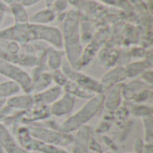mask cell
Masks as SVG:
<instances>
[{
    "label": "cell",
    "instance_id": "6da1fadb",
    "mask_svg": "<svg viewBox=\"0 0 153 153\" xmlns=\"http://www.w3.org/2000/svg\"><path fill=\"white\" fill-rule=\"evenodd\" d=\"M78 25V14L76 12L71 11L64 24V39L67 63L75 70L81 69V57L82 54Z\"/></svg>",
    "mask_w": 153,
    "mask_h": 153
},
{
    "label": "cell",
    "instance_id": "7a4b0ae2",
    "mask_svg": "<svg viewBox=\"0 0 153 153\" xmlns=\"http://www.w3.org/2000/svg\"><path fill=\"white\" fill-rule=\"evenodd\" d=\"M103 108L104 94H97L88 100V101L80 109L60 124L58 130L67 134L76 132L79 128L87 125V123L98 115Z\"/></svg>",
    "mask_w": 153,
    "mask_h": 153
},
{
    "label": "cell",
    "instance_id": "3957f363",
    "mask_svg": "<svg viewBox=\"0 0 153 153\" xmlns=\"http://www.w3.org/2000/svg\"><path fill=\"white\" fill-rule=\"evenodd\" d=\"M27 126L30 134L34 138L50 145L63 148L71 145L74 140V135L72 134L63 133L58 130L41 126L36 124Z\"/></svg>",
    "mask_w": 153,
    "mask_h": 153
},
{
    "label": "cell",
    "instance_id": "277c9868",
    "mask_svg": "<svg viewBox=\"0 0 153 153\" xmlns=\"http://www.w3.org/2000/svg\"><path fill=\"white\" fill-rule=\"evenodd\" d=\"M15 134L18 143L29 152L60 153L63 149L37 140L30 134L27 126H18L15 131Z\"/></svg>",
    "mask_w": 153,
    "mask_h": 153
},
{
    "label": "cell",
    "instance_id": "5b68a950",
    "mask_svg": "<svg viewBox=\"0 0 153 153\" xmlns=\"http://www.w3.org/2000/svg\"><path fill=\"white\" fill-rule=\"evenodd\" d=\"M61 71L66 76L67 80L80 85L81 87L91 91L92 93L96 95L105 94L104 89L100 81H97L95 78L72 68L67 62L61 65Z\"/></svg>",
    "mask_w": 153,
    "mask_h": 153
},
{
    "label": "cell",
    "instance_id": "8992f818",
    "mask_svg": "<svg viewBox=\"0 0 153 153\" xmlns=\"http://www.w3.org/2000/svg\"><path fill=\"white\" fill-rule=\"evenodd\" d=\"M0 74L18 84L25 93H31V77L16 64L0 59Z\"/></svg>",
    "mask_w": 153,
    "mask_h": 153
},
{
    "label": "cell",
    "instance_id": "52a82bcc",
    "mask_svg": "<svg viewBox=\"0 0 153 153\" xmlns=\"http://www.w3.org/2000/svg\"><path fill=\"white\" fill-rule=\"evenodd\" d=\"M51 116L49 106L33 105L30 108L22 111L19 124L30 126L37 124L40 121H45Z\"/></svg>",
    "mask_w": 153,
    "mask_h": 153
},
{
    "label": "cell",
    "instance_id": "ba28073f",
    "mask_svg": "<svg viewBox=\"0 0 153 153\" xmlns=\"http://www.w3.org/2000/svg\"><path fill=\"white\" fill-rule=\"evenodd\" d=\"M91 138L92 129L90 126L85 125L79 128L74 135L71 153H88Z\"/></svg>",
    "mask_w": 153,
    "mask_h": 153
},
{
    "label": "cell",
    "instance_id": "9c48e42d",
    "mask_svg": "<svg viewBox=\"0 0 153 153\" xmlns=\"http://www.w3.org/2000/svg\"><path fill=\"white\" fill-rule=\"evenodd\" d=\"M0 148L4 153H30L24 150L11 134L7 126L0 123Z\"/></svg>",
    "mask_w": 153,
    "mask_h": 153
},
{
    "label": "cell",
    "instance_id": "30bf717a",
    "mask_svg": "<svg viewBox=\"0 0 153 153\" xmlns=\"http://www.w3.org/2000/svg\"><path fill=\"white\" fill-rule=\"evenodd\" d=\"M75 105V98L68 93H63L54 103H52L50 108L51 115L59 117L68 115L72 112Z\"/></svg>",
    "mask_w": 153,
    "mask_h": 153
},
{
    "label": "cell",
    "instance_id": "8fae6325",
    "mask_svg": "<svg viewBox=\"0 0 153 153\" xmlns=\"http://www.w3.org/2000/svg\"><path fill=\"white\" fill-rule=\"evenodd\" d=\"M126 79V74L125 72L124 66H116L109 69L100 81L102 85L104 91H108L109 89L114 87L117 84L122 83Z\"/></svg>",
    "mask_w": 153,
    "mask_h": 153
},
{
    "label": "cell",
    "instance_id": "7c38bea8",
    "mask_svg": "<svg viewBox=\"0 0 153 153\" xmlns=\"http://www.w3.org/2000/svg\"><path fill=\"white\" fill-rule=\"evenodd\" d=\"M63 94V89L59 86H52L44 91L32 94L34 105L50 106Z\"/></svg>",
    "mask_w": 153,
    "mask_h": 153
},
{
    "label": "cell",
    "instance_id": "4fadbf2b",
    "mask_svg": "<svg viewBox=\"0 0 153 153\" xmlns=\"http://www.w3.org/2000/svg\"><path fill=\"white\" fill-rule=\"evenodd\" d=\"M124 83H119L112 87L108 91V93L104 94V108L109 112H114L119 107H121L123 97H122V87Z\"/></svg>",
    "mask_w": 153,
    "mask_h": 153
},
{
    "label": "cell",
    "instance_id": "5bb4252c",
    "mask_svg": "<svg viewBox=\"0 0 153 153\" xmlns=\"http://www.w3.org/2000/svg\"><path fill=\"white\" fill-rule=\"evenodd\" d=\"M31 94L46 90L52 83L50 74L44 71H39L34 67L31 73Z\"/></svg>",
    "mask_w": 153,
    "mask_h": 153
},
{
    "label": "cell",
    "instance_id": "9a60e30c",
    "mask_svg": "<svg viewBox=\"0 0 153 153\" xmlns=\"http://www.w3.org/2000/svg\"><path fill=\"white\" fill-rule=\"evenodd\" d=\"M34 105V100L31 93H24L21 95H13L8 98L5 101V106L10 109H17L24 111L30 108Z\"/></svg>",
    "mask_w": 153,
    "mask_h": 153
},
{
    "label": "cell",
    "instance_id": "2e32d148",
    "mask_svg": "<svg viewBox=\"0 0 153 153\" xmlns=\"http://www.w3.org/2000/svg\"><path fill=\"white\" fill-rule=\"evenodd\" d=\"M19 57V47L14 42H7L0 39V59L17 64Z\"/></svg>",
    "mask_w": 153,
    "mask_h": 153
},
{
    "label": "cell",
    "instance_id": "e0dca14e",
    "mask_svg": "<svg viewBox=\"0 0 153 153\" xmlns=\"http://www.w3.org/2000/svg\"><path fill=\"white\" fill-rule=\"evenodd\" d=\"M152 60H149L146 58L145 60L136 61V62L127 64L126 65V66H124V68H125V72L126 74V78L133 79L141 75L144 71L148 69H152Z\"/></svg>",
    "mask_w": 153,
    "mask_h": 153
},
{
    "label": "cell",
    "instance_id": "ac0fdd59",
    "mask_svg": "<svg viewBox=\"0 0 153 153\" xmlns=\"http://www.w3.org/2000/svg\"><path fill=\"white\" fill-rule=\"evenodd\" d=\"M62 89H63V91L70 94L74 98H78V99H82V100H90L91 98H92L93 96L96 95V94L92 93L91 91L81 87L80 85H78L69 80L62 87Z\"/></svg>",
    "mask_w": 153,
    "mask_h": 153
},
{
    "label": "cell",
    "instance_id": "d6986e66",
    "mask_svg": "<svg viewBox=\"0 0 153 153\" xmlns=\"http://www.w3.org/2000/svg\"><path fill=\"white\" fill-rule=\"evenodd\" d=\"M20 87L17 83L12 81L0 82V100H7L8 98L16 95L20 91Z\"/></svg>",
    "mask_w": 153,
    "mask_h": 153
},
{
    "label": "cell",
    "instance_id": "ffe728a7",
    "mask_svg": "<svg viewBox=\"0 0 153 153\" xmlns=\"http://www.w3.org/2000/svg\"><path fill=\"white\" fill-rule=\"evenodd\" d=\"M129 113H131L135 117H140L143 119L144 117L152 116V108L150 106L136 104V105H132V108L131 110H129Z\"/></svg>",
    "mask_w": 153,
    "mask_h": 153
},
{
    "label": "cell",
    "instance_id": "44dd1931",
    "mask_svg": "<svg viewBox=\"0 0 153 153\" xmlns=\"http://www.w3.org/2000/svg\"><path fill=\"white\" fill-rule=\"evenodd\" d=\"M143 125L144 130V142L146 143H152L153 124L152 116L143 118Z\"/></svg>",
    "mask_w": 153,
    "mask_h": 153
},
{
    "label": "cell",
    "instance_id": "7402d4cb",
    "mask_svg": "<svg viewBox=\"0 0 153 153\" xmlns=\"http://www.w3.org/2000/svg\"><path fill=\"white\" fill-rule=\"evenodd\" d=\"M38 57L31 54H25V55H19L17 60V65L24 66V67H34L37 65Z\"/></svg>",
    "mask_w": 153,
    "mask_h": 153
},
{
    "label": "cell",
    "instance_id": "603a6c76",
    "mask_svg": "<svg viewBox=\"0 0 153 153\" xmlns=\"http://www.w3.org/2000/svg\"><path fill=\"white\" fill-rule=\"evenodd\" d=\"M54 19V13L49 11V10H43L40 11L37 13H35L33 15V17L31 18V20L34 22H38V23H47L49 22L50 21H52Z\"/></svg>",
    "mask_w": 153,
    "mask_h": 153
},
{
    "label": "cell",
    "instance_id": "cb8c5ba5",
    "mask_svg": "<svg viewBox=\"0 0 153 153\" xmlns=\"http://www.w3.org/2000/svg\"><path fill=\"white\" fill-rule=\"evenodd\" d=\"M114 121V117H113V114L110 115V114H106L104 116V117L102 118L101 122L100 123V125L98 126L97 129H96V132L98 134H105L106 132H108L110 127H111V125H112V122Z\"/></svg>",
    "mask_w": 153,
    "mask_h": 153
},
{
    "label": "cell",
    "instance_id": "d4e9b609",
    "mask_svg": "<svg viewBox=\"0 0 153 153\" xmlns=\"http://www.w3.org/2000/svg\"><path fill=\"white\" fill-rule=\"evenodd\" d=\"M129 114H130L129 109L126 107L121 106L113 112L114 121H117V124H118L119 126H122L125 124V121L126 120Z\"/></svg>",
    "mask_w": 153,
    "mask_h": 153
},
{
    "label": "cell",
    "instance_id": "484cf974",
    "mask_svg": "<svg viewBox=\"0 0 153 153\" xmlns=\"http://www.w3.org/2000/svg\"><path fill=\"white\" fill-rule=\"evenodd\" d=\"M50 77L52 79V82H55V84L56 86H59V87H63L66 82L68 81L66 76L64 74V73L60 70V69H57V70H54V71H51L50 73Z\"/></svg>",
    "mask_w": 153,
    "mask_h": 153
},
{
    "label": "cell",
    "instance_id": "4316f807",
    "mask_svg": "<svg viewBox=\"0 0 153 153\" xmlns=\"http://www.w3.org/2000/svg\"><path fill=\"white\" fill-rule=\"evenodd\" d=\"M152 88H147L144 89L139 92H137L132 99L131 101H134L136 104H141L144 101H146L147 100H149L150 98H152Z\"/></svg>",
    "mask_w": 153,
    "mask_h": 153
},
{
    "label": "cell",
    "instance_id": "83f0119b",
    "mask_svg": "<svg viewBox=\"0 0 153 153\" xmlns=\"http://www.w3.org/2000/svg\"><path fill=\"white\" fill-rule=\"evenodd\" d=\"M88 153H103V151L101 149V146L100 143L93 138H91L89 145V151Z\"/></svg>",
    "mask_w": 153,
    "mask_h": 153
},
{
    "label": "cell",
    "instance_id": "f1b7e54d",
    "mask_svg": "<svg viewBox=\"0 0 153 153\" xmlns=\"http://www.w3.org/2000/svg\"><path fill=\"white\" fill-rule=\"evenodd\" d=\"M141 80L143 81L145 83H147L150 86H152V80H153V75H152V69H148L146 71H144L142 74H141Z\"/></svg>",
    "mask_w": 153,
    "mask_h": 153
},
{
    "label": "cell",
    "instance_id": "f546056e",
    "mask_svg": "<svg viewBox=\"0 0 153 153\" xmlns=\"http://www.w3.org/2000/svg\"><path fill=\"white\" fill-rule=\"evenodd\" d=\"M144 145H145V142L144 141H143L142 139H137L135 141L134 146V153H143Z\"/></svg>",
    "mask_w": 153,
    "mask_h": 153
},
{
    "label": "cell",
    "instance_id": "4dcf8cb0",
    "mask_svg": "<svg viewBox=\"0 0 153 153\" xmlns=\"http://www.w3.org/2000/svg\"><path fill=\"white\" fill-rule=\"evenodd\" d=\"M102 140H103L104 143H105L108 147H109L112 151H117V144L114 143V141H113L112 139H110V138L108 137L107 135H104V136L102 137Z\"/></svg>",
    "mask_w": 153,
    "mask_h": 153
},
{
    "label": "cell",
    "instance_id": "1f68e13d",
    "mask_svg": "<svg viewBox=\"0 0 153 153\" xmlns=\"http://www.w3.org/2000/svg\"><path fill=\"white\" fill-rule=\"evenodd\" d=\"M152 150V143H145V145H144L143 153H153Z\"/></svg>",
    "mask_w": 153,
    "mask_h": 153
},
{
    "label": "cell",
    "instance_id": "d6a6232c",
    "mask_svg": "<svg viewBox=\"0 0 153 153\" xmlns=\"http://www.w3.org/2000/svg\"><path fill=\"white\" fill-rule=\"evenodd\" d=\"M5 101H6V100H0V112L5 106Z\"/></svg>",
    "mask_w": 153,
    "mask_h": 153
},
{
    "label": "cell",
    "instance_id": "836d02e7",
    "mask_svg": "<svg viewBox=\"0 0 153 153\" xmlns=\"http://www.w3.org/2000/svg\"><path fill=\"white\" fill-rule=\"evenodd\" d=\"M60 153H70V152H68L67 151H65V150H64V149H62V151L60 152Z\"/></svg>",
    "mask_w": 153,
    "mask_h": 153
},
{
    "label": "cell",
    "instance_id": "e575fe53",
    "mask_svg": "<svg viewBox=\"0 0 153 153\" xmlns=\"http://www.w3.org/2000/svg\"><path fill=\"white\" fill-rule=\"evenodd\" d=\"M0 153H4V152H3V150H2L1 148H0Z\"/></svg>",
    "mask_w": 153,
    "mask_h": 153
},
{
    "label": "cell",
    "instance_id": "d590c367",
    "mask_svg": "<svg viewBox=\"0 0 153 153\" xmlns=\"http://www.w3.org/2000/svg\"><path fill=\"white\" fill-rule=\"evenodd\" d=\"M103 153H112V152H103Z\"/></svg>",
    "mask_w": 153,
    "mask_h": 153
},
{
    "label": "cell",
    "instance_id": "8d00e7d4",
    "mask_svg": "<svg viewBox=\"0 0 153 153\" xmlns=\"http://www.w3.org/2000/svg\"><path fill=\"white\" fill-rule=\"evenodd\" d=\"M30 153H38V152H30Z\"/></svg>",
    "mask_w": 153,
    "mask_h": 153
},
{
    "label": "cell",
    "instance_id": "74e56055",
    "mask_svg": "<svg viewBox=\"0 0 153 153\" xmlns=\"http://www.w3.org/2000/svg\"></svg>",
    "mask_w": 153,
    "mask_h": 153
}]
</instances>
